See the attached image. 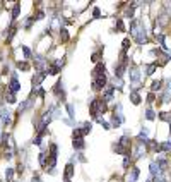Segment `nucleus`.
Here are the masks:
<instances>
[{
  "instance_id": "e433bc0d",
  "label": "nucleus",
  "mask_w": 171,
  "mask_h": 182,
  "mask_svg": "<svg viewBox=\"0 0 171 182\" xmlns=\"http://www.w3.org/2000/svg\"><path fill=\"white\" fill-rule=\"evenodd\" d=\"M60 36H62V41H68V33H67V29H60Z\"/></svg>"
},
{
  "instance_id": "412c9836",
  "label": "nucleus",
  "mask_w": 171,
  "mask_h": 182,
  "mask_svg": "<svg viewBox=\"0 0 171 182\" xmlns=\"http://www.w3.org/2000/svg\"><path fill=\"white\" fill-rule=\"evenodd\" d=\"M19 14H21V4H16L12 9V21H16L19 17Z\"/></svg>"
},
{
  "instance_id": "f8f14e48",
  "label": "nucleus",
  "mask_w": 171,
  "mask_h": 182,
  "mask_svg": "<svg viewBox=\"0 0 171 182\" xmlns=\"http://www.w3.org/2000/svg\"><path fill=\"white\" fill-rule=\"evenodd\" d=\"M53 91H55V93L60 96V98H62V100H65V91H64V82H62V81L56 82V86L53 88Z\"/></svg>"
},
{
  "instance_id": "1a4fd4ad",
  "label": "nucleus",
  "mask_w": 171,
  "mask_h": 182,
  "mask_svg": "<svg viewBox=\"0 0 171 182\" xmlns=\"http://www.w3.org/2000/svg\"><path fill=\"white\" fill-rule=\"evenodd\" d=\"M0 122H2L4 126H9V124H10V113H9L7 108L0 110Z\"/></svg>"
},
{
  "instance_id": "9b49d317",
  "label": "nucleus",
  "mask_w": 171,
  "mask_h": 182,
  "mask_svg": "<svg viewBox=\"0 0 171 182\" xmlns=\"http://www.w3.org/2000/svg\"><path fill=\"white\" fill-rule=\"evenodd\" d=\"M125 69H127V60H125V62H120L118 67H115V76H116V79H120L122 76H123Z\"/></svg>"
},
{
  "instance_id": "58836bf2",
  "label": "nucleus",
  "mask_w": 171,
  "mask_h": 182,
  "mask_svg": "<svg viewBox=\"0 0 171 182\" xmlns=\"http://www.w3.org/2000/svg\"><path fill=\"white\" fill-rule=\"evenodd\" d=\"M133 12H135V9H133V5H132V7H128V9L125 10V17H132Z\"/></svg>"
},
{
  "instance_id": "79ce46f5",
  "label": "nucleus",
  "mask_w": 171,
  "mask_h": 182,
  "mask_svg": "<svg viewBox=\"0 0 171 182\" xmlns=\"http://www.w3.org/2000/svg\"><path fill=\"white\" fill-rule=\"evenodd\" d=\"M93 16H94V19H98V17H101V10L98 9V7H96V9H94V12H93Z\"/></svg>"
},
{
  "instance_id": "ddd939ff",
  "label": "nucleus",
  "mask_w": 171,
  "mask_h": 182,
  "mask_svg": "<svg viewBox=\"0 0 171 182\" xmlns=\"http://www.w3.org/2000/svg\"><path fill=\"white\" fill-rule=\"evenodd\" d=\"M104 69H106V67H104V64H103V62H98L96 69L93 70V76L96 78V76H101V74H104Z\"/></svg>"
},
{
  "instance_id": "c756f323",
  "label": "nucleus",
  "mask_w": 171,
  "mask_h": 182,
  "mask_svg": "<svg viewBox=\"0 0 171 182\" xmlns=\"http://www.w3.org/2000/svg\"><path fill=\"white\" fill-rule=\"evenodd\" d=\"M161 86H162L161 81H154V82H152V93H158V91L161 89Z\"/></svg>"
},
{
  "instance_id": "2f4dec72",
  "label": "nucleus",
  "mask_w": 171,
  "mask_h": 182,
  "mask_svg": "<svg viewBox=\"0 0 171 182\" xmlns=\"http://www.w3.org/2000/svg\"><path fill=\"white\" fill-rule=\"evenodd\" d=\"M65 108H67V112H68V115H70V119H74V115H75V110H74L72 105L67 103V105H65Z\"/></svg>"
},
{
  "instance_id": "b1692460",
  "label": "nucleus",
  "mask_w": 171,
  "mask_h": 182,
  "mask_svg": "<svg viewBox=\"0 0 171 182\" xmlns=\"http://www.w3.org/2000/svg\"><path fill=\"white\" fill-rule=\"evenodd\" d=\"M91 131H93V126H91V122H84V124H82V134L87 136Z\"/></svg>"
},
{
  "instance_id": "20e7f679",
  "label": "nucleus",
  "mask_w": 171,
  "mask_h": 182,
  "mask_svg": "<svg viewBox=\"0 0 171 182\" xmlns=\"http://www.w3.org/2000/svg\"><path fill=\"white\" fill-rule=\"evenodd\" d=\"M128 72H130V82H132V84H139V82H140V70H139L137 65H132Z\"/></svg>"
},
{
  "instance_id": "a211bd4d",
  "label": "nucleus",
  "mask_w": 171,
  "mask_h": 182,
  "mask_svg": "<svg viewBox=\"0 0 171 182\" xmlns=\"http://www.w3.org/2000/svg\"><path fill=\"white\" fill-rule=\"evenodd\" d=\"M45 78H46V72H39L38 76L33 79V86H38L39 82H43V79H45Z\"/></svg>"
},
{
  "instance_id": "4be33fe9",
  "label": "nucleus",
  "mask_w": 171,
  "mask_h": 182,
  "mask_svg": "<svg viewBox=\"0 0 171 182\" xmlns=\"http://www.w3.org/2000/svg\"><path fill=\"white\" fill-rule=\"evenodd\" d=\"M145 153V148H144V144H139V146H135V158H140L142 155Z\"/></svg>"
},
{
  "instance_id": "72a5a7b5",
  "label": "nucleus",
  "mask_w": 171,
  "mask_h": 182,
  "mask_svg": "<svg viewBox=\"0 0 171 182\" xmlns=\"http://www.w3.org/2000/svg\"><path fill=\"white\" fill-rule=\"evenodd\" d=\"M161 150H162V151H171V141L162 143V144H161Z\"/></svg>"
},
{
  "instance_id": "7c9ffc66",
  "label": "nucleus",
  "mask_w": 171,
  "mask_h": 182,
  "mask_svg": "<svg viewBox=\"0 0 171 182\" xmlns=\"http://www.w3.org/2000/svg\"><path fill=\"white\" fill-rule=\"evenodd\" d=\"M147 132H149V131H147V129H145V127H144V129L140 131V134H139V139H140V141H142V139H144L145 143H147V141H149V139H147Z\"/></svg>"
},
{
  "instance_id": "4468645a",
  "label": "nucleus",
  "mask_w": 171,
  "mask_h": 182,
  "mask_svg": "<svg viewBox=\"0 0 171 182\" xmlns=\"http://www.w3.org/2000/svg\"><path fill=\"white\" fill-rule=\"evenodd\" d=\"M113 91H115V88H113V86H108L106 89H104V95H103V100H104V101L111 100V98H113Z\"/></svg>"
},
{
  "instance_id": "dca6fc26",
  "label": "nucleus",
  "mask_w": 171,
  "mask_h": 182,
  "mask_svg": "<svg viewBox=\"0 0 171 182\" xmlns=\"http://www.w3.org/2000/svg\"><path fill=\"white\" fill-rule=\"evenodd\" d=\"M130 101L133 105H140V95L137 91H130Z\"/></svg>"
},
{
  "instance_id": "a878e982",
  "label": "nucleus",
  "mask_w": 171,
  "mask_h": 182,
  "mask_svg": "<svg viewBox=\"0 0 171 182\" xmlns=\"http://www.w3.org/2000/svg\"><path fill=\"white\" fill-rule=\"evenodd\" d=\"M156 67H158V64H156V62H154V64H149L147 67H145V74H147V76H151V74L156 70Z\"/></svg>"
},
{
  "instance_id": "f257e3e1",
  "label": "nucleus",
  "mask_w": 171,
  "mask_h": 182,
  "mask_svg": "<svg viewBox=\"0 0 171 182\" xmlns=\"http://www.w3.org/2000/svg\"><path fill=\"white\" fill-rule=\"evenodd\" d=\"M89 110H91V115H93V119H98L101 113H106V112H108V105H106V101L103 100V98H101V100H99V98H96V100L91 101Z\"/></svg>"
},
{
  "instance_id": "4c0bfd02",
  "label": "nucleus",
  "mask_w": 171,
  "mask_h": 182,
  "mask_svg": "<svg viewBox=\"0 0 171 182\" xmlns=\"http://www.w3.org/2000/svg\"><path fill=\"white\" fill-rule=\"evenodd\" d=\"M115 29H116V31H125L123 21H116V24H115Z\"/></svg>"
},
{
  "instance_id": "f704fd0d",
  "label": "nucleus",
  "mask_w": 171,
  "mask_h": 182,
  "mask_svg": "<svg viewBox=\"0 0 171 182\" xmlns=\"http://www.w3.org/2000/svg\"><path fill=\"white\" fill-rule=\"evenodd\" d=\"M82 136H84V134H82V129H74L72 131V138L74 139H75V138H82Z\"/></svg>"
},
{
  "instance_id": "5701e85b",
  "label": "nucleus",
  "mask_w": 171,
  "mask_h": 182,
  "mask_svg": "<svg viewBox=\"0 0 171 182\" xmlns=\"http://www.w3.org/2000/svg\"><path fill=\"white\" fill-rule=\"evenodd\" d=\"M14 169H7L5 170V182H12L14 180Z\"/></svg>"
},
{
  "instance_id": "393cba45",
  "label": "nucleus",
  "mask_w": 171,
  "mask_h": 182,
  "mask_svg": "<svg viewBox=\"0 0 171 182\" xmlns=\"http://www.w3.org/2000/svg\"><path fill=\"white\" fill-rule=\"evenodd\" d=\"M39 163H41L43 169H46V167H48V163H46V153H45V151L39 153Z\"/></svg>"
},
{
  "instance_id": "39448f33",
  "label": "nucleus",
  "mask_w": 171,
  "mask_h": 182,
  "mask_svg": "<svg viewBox=\"0 0 171 182\" xmlns=\"http://www.w3.org/2000/svg\"><path fill=\"white\" fill-rule=\"evenodd\" d=\"M149 170H151V175H152V179H156V177H162V170L158 167V163L156 161H151V165H149Z\"/></svg>"
},
{
  "instance_id": "473e14b6",
  "label": "nucleus",
  "mask_w": 171,
  "mask_h": 182,
  "mask_svg": "<svg viewBox=\"0 0 171 182\" xmlns=\"http://www.w3.org/2000/svg\"><path fill=\"white\" fill-rule=\"evenodd\" d=\"M5 100H7V103H14V101H16V95H14V93H7V95H5Z\"/></svg>"
},
{
  "instance_id": "49530a36",
  "label": "nucleus",
  "mask_w": 171,
  "mask_h": 182,
  "mask_svg": "<svg viewBox=\"0 0 171 182\" xmlns=\"http://www.w3.org/2000/svg\"><path fill=\"white\" fill-rule=\"evenodd\" d=\"M43 17H45V12H43V10H39V12L36 14V17H34V19H43Z\"/></svg>"
},
{
  "instance_id": "7ed1b4c3",
  "label": "nucleus",
  "mask_w": 171,
  "mask_h": 182,
  "mask_svg": "<svg viewBox=\"0 0 171 182\" xmlns=\"http://www.w3.org/2000/svg\"><path fill=\"white\" fill-rule=\"evenodd\" d=\"M108 84V78L104 76V74H101V76H96L94 78V81H93V89H103V88Z\"/></svg>"
},
{
  "instance_id": "a18cd8bd",
  "label": "nucleus",
  "mask_w": 171,
  "mask_h": 182,
  "mask_svg": "<svg viewBox=\"0 0 171 182\" xmlns=\"http://www.w3.org/2000/svg\"><path fill=\"white\" fill-rule=\"evenodd\" d=\"M152 182H168V179H164V177H156Z\"/></svg>"
},
{
  "instance_id": "6ab92c4d",
  "label": "nucleus",
  "mask_w": 171,
  "mask_h": 182,
  "mask_svg": "<svg viewBox=\"0 0 171 182\" xmlns=\"http://www.w3.org/2000/svg\"><path fill=\"white\" fill-rule=\"evenodd\" d=\"M16 31H17L16 24H10V28H9V31H7V41H10V40L14 38V35H16Z\"/></svg>"
},
{
  "instance_id": "c03bdc74",
  "label": "nucleus",
  "mask_w": 171,
  "mask_h": 182,
  "mask_svg": "<svg viewBox=\"0 0 171 182\" xmlns=\"http://www.w3.org/2000/svg\"><path fill=\"white\" fill-rule=\"evenodd\" d=\"M128 45H130V40H128V38H125V40H123V43H122L123 50H125V48H128Z\"/></svg>"
},
{
  "instance_id": "c85d7f7f",
  "label": "nucleus",
  "mask_w": 171,
  "mask_h": 182,
  "mask_svg": "<svg viewBox=\"0 0 171 182\" xmlns=\"http://www.w3.org/2000/svg\"><path fill=\"white\" fill-rule=\"evenodd\" d=\"M17 69L19 70H29V64H27V62H17Z\"/></svg>"
},
{
  "instance_id": "0eeeda50",
  "label": "nucleus",
  "mask_w": 171,
  "mask_h": 182,
  "mask_svg": "<svg viewBox=\"0 0 171 182\" xmlns=\"http://www.w3.org/2000/svg\"><path fill=\"white\" fill-rule=\"evenodd\" d=\"M64 67V60H56L55 64L51 65V67H48L46 74H50V76H55V74H58V70Z\"/></svg>"
},
{
  "instance_id": "de8ad7c7",
  "label": "nucleus",
  "mask_w": 171,
  "mask_h": 182,
  "mask_svg": "<svg viewBox=\"0 0 171 182\" xmlns=\"http://www.w3.org/2000/svg\"><path fill=\"white\" fill-rule=\"evenodd\" d=\"M34 144H36V146H39V144H41V136H38V138L34 139Z\"/></svg>"
},
{
  "instance_id": "2eb2a0df",
  "label": "nucleus",
  "mask_w": 171,
  "mask_h": 182,
  "mask_svg": "<svg viewBox=\"0 0 171 182\" xmlns=\"http://www.w3.org/2000/svg\"><path fill=\"white\" fill-rule=\"evenodd\" d=\"M156 163H158V167L162 170V172H164V170H168V167H169V163H168L166 158H158V160H156Z\"/></svg>"
},
{
  "instance_id": "9d476101",
  "label": "nucleus",
  "mask_w": 171,
  "mask_h": 182,
  "mask_svg": "<svg viewBox=\"0 0 171 182\" xmlns=\"http://www.w3.org/2000/svg\"><path fill=\"white\" fill-rule=\"evenodd\" d=\"M139 169L137 167H132V170L128 172V175H127V182H135L137 179H139Z\"/></svg>"
},
{
  "instance_id": "ea45409f",
  "label": "nucleus",
  "mask_w": 171,
  "mask_h": 182,
  "mask_svg": "<svg viewBox=\"0 0 171 182\" xmlns=\"http://www.w3.org/2000/svg\"><path fill=\"white\" fill-rule=\"evenodd\" d=\"M159 117H161V120H169V113H168V112H161V113H159Z\"/></svg>"
},
{
  "instance_id": "f03ea898",
  "label": "nucleus",
  "mask_w": 171,
  "mask_h": 182,
  "mask_svg": "<svg viewBox=\"0 0 171 182\" xmlns=\"http://www.w3.org/2000/svg\"><path fill=\"white\" fill-rule=\"evenodd\" d=\"M123 122H125V117L122 113V103H116L115 113H113V127H120Z\"/></svg>"
},
{
  "instance_id": "cd10ccee",
  "label": "nucleus",
  "mask_w": 171,
  "mask_h": 182,
  "mask_svg": "<svg viewBox=\"0 0 171 182\" xmlns=\"http://www.w3.org/2000/svg\"><path fill=\"white\" fill-rule=\"evenodd\" d=\"M130 165H132V156H123V169L128 170Z\"/></svg>"
},
{
  "instance_id": "a19ab883",
  "label": "nucleus",
  "mask_w": 171,
  "mask_h": 182,
  "mask_svg": "<svg viewBox=\"0 0 171 182\" xmlns=\"http://www.w3.org/2000/svg\"><path fill=\"white\" fill-rule=\"evenodd\" d=\"M154 100H156V93H149L147 95V103H152Z\"/></svg>"
},
{
  "instance_id": "aec40b11",
  "label": "nucleus",
  "mask_w": 171,
  "mask_h": 182,
  "mask_svg": "<svg viewBox=\"0 0 171 182\" xmlns=\"http://www.w3.org/2000/svg\"><path fill=\"white\" fill-rule=\"evenodd\" d=\"M147 144H149V148L152 150V151H156V153L162 151V150H161V144H158L156 141H147Z\"/></svg>"
},
{
  "instance_id": "f3484780",
  "label": "nucleus",
  "mask_w": 171,
  "mask_h": 182,
  "mask_svg": "<svg viewBox=\"0 0 171 182\" xmlns=\"http://www.w3.org/2000/svg\"><path fill=\"white\" fill-rule=\"evenodd\" d=\"M84 139L82 138H75L74 139V148H75V150H79V151H81V150H84Z\"/></svg>"
},
{
  "instance_id": "bb28decb",
  "label": "nucleus",
  "mask_w": 171,
  "mask_h": 182,
  "mask_svg": "<svg viewBox=\"0 0 171 182\" xmlns=\"http://www.w3.org/2000/svg\"><path fill=\"white\" fill-rule=\"evenodd\" d=\"M145 117H147V120H154V119H156L154 110L152 108H147V110H145Z\"/></svg>"
},
{
  "instance_id": "8fccbe9b",
  "label": "nucleus",
  "mask_w": 171,
  "mask_h": 182,
  "mask_svg": "<svg viewBox=\"0 0 171 182\" xmlns=\"http://www.w3.org/2000/svg\"><path fill=\"white\" fill-rule=\"evenodd\" d=\"M64 182H70V180H64Z\"/></svg>"
},
{
  "instance_id": "37998d69",
  "label": "nucleus",
  "mask_w": 171,
  "mask_h": 182,
  "mask_svg": "<svg viewBox=\"0 0 171 182\" xmlns=\"http://www.w3.org/2000/svg\"><path fill=\"white\" fill-rule=\"evenodd\" d=\"M31 182H41V177H39V173H34L33 179H31Z\"/></svg>"
},
{
  "instance_id": "09e8293b",
  "label": "nucleus",
  "mask_w": 171,
  "mask_h": 182,
  "mask_svg": "<svg viewBox=\"0 0 171 182\" xmlns=\"http://www.w3.org/2000/svg\"><path fill=\"white\" fill-rule=\"evenodd\" d=\"M79 161H82V163H84V161H86V158H84V155H79Z\"/></svg>"
},
{
  "instance_id": "6e6552de",
  "label": "nucleus",
  "mask_w": 171,
  "mask_h": 182,
  "mask_svg": "<svg viewBox=\"0 0 171 182\" xmlns=\"http://www.w3.org/2000/svg\"><path fill=\"white\" fill-rule=\"evenodd\" d=\"M74 177V163H67L64 169V179L65 180H70Z\"/></svg>"
},
{
  "instance_id": "423d86ee",
  "label": "nucleus",
  "mask_w": 171,
  "mask_h": 182,
  "mask_svg": "<svg viewBox=\"0 0 171 182\" xmlns=\"http://www.w3.org/2000/svg\"><path fill=\"white\" fill-rule=\"evenodd\" d=\"M19 89H21V84H19V81H17V78H16V74H14L12 79H10V82H9V93H14V95H16Z\"/></svg>"
},
{
  "instance_id": "c9c22d12",
  "label": "nucleus",
  "mask_w": 171,
  "mask_h": 182,
  "mask_svg": "<svg viewBox=\"0 0 171 182\" xmlns=\"http://www.w3.org/2000/svg\"><path fill=\"white\" fill-rule=\"evenodd\" d=\"M22 52H24V55L27 57V59H31V57H33V52H31L29 47H22Z\"/></svg>"
}]
</instances>
